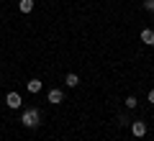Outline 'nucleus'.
Returning <instances> with one entry per match:
<instances>
[{
    "instance_id": "obj_6",
    "label": "nucleus",
    "mask_w": 154,
    "mask_h": 141,
    "mask_svg": "<svg viewBox=\"0 0 154 141\" xmlns=\"http://www.w3.org/2000/svg\"><path fill=\"white\" fill-rule=\"evenodd\" d=\"M41 87H44V85H41V80H28V82H26V90H28V92H33V95H36Z\"/></svg>"
},
{
    "instance_id": "obj_3",
    "label": "nucleus",
    "mask_w": 154,
    "mask_h": 141,
    "mask_svg": "<svg viewBox=\"0 0 154 141\" xmlns=\"http://www.w3.org/2000/svg\"><path fill=\"white\" fill-rule=\"evenodd\" d=\"M131 133L136 136V139H141V136L146 133V123H144V121H131Z\"/></svg>"
},
{
    "instance_id": "obj_2",
    "label": "nucleus",
    "mask_w": 154,
    "mask_h": 141,
    "mask_svg": "<svg viewBox=\"0 0 154 141\" xmlns=\"http://www.w3.org/2000/svg\"><path fill=\"white\" fill-rule=\"evenodd\" d=\"M5 105L16 110V108H21V105H23V100H21V95H18V92H8V98H5Z\"/></svg>"
},
{
    "instance_id": "obj_11",
    "label": "nucleus",
    "mask_w": 154,
    "mask_h": 141,
    "mask_svg": "<svg viewBox=\"0 0 154 141\" xmlns=\"http://www.w3.org/2000/svg\"><path fill=\"white\" fill-rule=\"evenodd\" d=\"M126 123H128V115L121 113V115H118V126H126Z\"/></svg>"
},
{
    "instance_id": "obj_5",
    "label": "nucleus",
    "mask_w": 154,
    "mask_h": 141,
    "mask_svg": "<svg viewBox=\"0 0 154 141\" xmlns=\"http://www.w3.org/2000/svg\"><path fill=\"white\" fill-rule=\"evenodd\" d=\"M141 44L154 46V31H152V28H144V31H141Z\"/></svg>"
},
{
    "instance_id": "obj_10",
    "label": "nucleus",
    "mask_w": 154,
    "mask_h": 141,
    "mask_svg": "<svg viewBox=\"0 0 154 141\" xmlns=\"http://www.w3.org/2000/svg\"><path fill=\"white\" fill-rule=\"evenodd\" d=\"M144 8H146L149 13H154V0H144Z\"/></svg>"
},
{
    "instance_id": "obj_1",
    "label": "nucleus",
    "mask_w": 154,
    "mask_h": 141,
    "mask_svg": "<svg viewBox=\"0 0 154 141\" xmlns=\"http://www.w3.org/2000/svg\"><path fill=\"white\" fill-rule=\"evenodd\" d=\"M38 121H41V115H38V110H36V108L23 110V115H21V123L26 126V128H36V126H38Z\"/></svg>"
},
{
    "instance_id": "obj_12",
    "label": "nucleus",
    "mask_w": 154,
    "mask_h": 141,
    "mask_svg": "<svg viewBox=\"0 0 154 141\" xmlns=\"http://www.w3.org/2000/svg\"><path fill=\"white\" fill-rule=\"evenodd\" d=\"M149 103H154V90H152V92H149Z\"/></svg>"
},
{
    "instance_id": "obj_8",
    "label": "nucleus",
    "mask_w": 154,
    "mask_h": 141,
    "mask_svg": "<svg viewBox=\"0 0 154 141\" xmlns=\"http://www.w3.org/2000/svg\"><path fill=\"white\" fill-rule=\"evenodd\" d=\"M18 8H21V13H31L33 11V0H21Z\"/></svg>"
},
{
    "instance_id": "obj_13",
    "label": "nucleus",
    "mask_w": 154,
    "mask_h": 141,
    "mask_svg": "<svg viewBox=\"0 0 154 141\" xmlns=\"http://www.w3.org/2000/svg\"><path fill=\"white\" fill-rule=\"evenodd\" d=\"M0 80H3V75H0Z\"/></svg>"
},
{
    "instance_id": "obj_7",
    "label": "nucleus",
    "mask_w": 154,
    "mask_h": 141,
    "mask_svg": "<svg viewBox=\"0 0 154 141\" xmlns=\"http://www.w3.org/2000/svg\"><path fill=\"white\" fill-rule=\"evenodd\" d=\"M64 85H67V87H77V85H80V77H77L75 72H69V75L64 77Z\"/></svg>"
},
{
    "instance_id": "obj_9",
    "label": "nucleus",
    "mask_w": 154,
    "mask_h": 141,
    "mask_svg": "<svg viewBox=\"0 0 154 141\" xmlns=\"http://www.w3.org/2000/svg\"><path fill=\"white\" fill-rule=\"evenodd\" d=\"M136 105H139V103H136V98H134V95H128V98H126V108L131 110V108H136Z\"/></svg>"
},
{
    "instance_id": "obj_4",
    "label": "nucleus",
    "mask_w": 154,
    "mask_h": 141,
    "mask_svg": "<svg viewBox=\"0 0 154 141\" xmlns=\"http://www.w3.org/2000/svg\"><path fill=\"white\" fill-rule=\"evenodd\" d=\"M46 98H49L51 105H59L62 100H64V92H62L59 87H54V90H49V95H46Z\"/></svg>"
}]
</instances>
